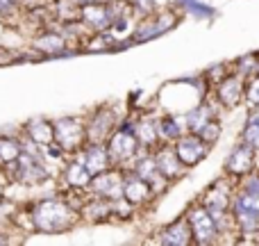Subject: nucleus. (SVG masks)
Instances as JSON below:
<instances>
[{"instance_id": "22", "label": "nucleus", "mask_w": 259, "mask_h": 246, "mask_svg": "<svg viewBox=\"0 0 259 246\" xmlns=\"http://www.w3.org/2000/svg\"><path fill=\"white\" fill-rule=\"evenodd\" d=\"M134 134H137L139 144L141 146H155L157 139H159V132H157V123H152L150 119H141L139 123H134Z\"/></svg>"}, {"instance_id": "23", "label": "nucleus", "mask_w": 259, "mask_h": 246, "mask_svg": "<svg viewBox=\"0 0 259 246\" xmlns=\"http://www.w3.org/2000/svg\"><path fill=\"white\" fill-rule=\"evenodd\" d=\"M209 119H211V108H207V105H196V108H191L187 112V117H184V125H187L191 132H198V130L209 121Z\"/></svg>"}, {"instance_id": "6", "label": "nucleus", "mask_w": 259, "mask_h": 246, "mask_svg": "<svg viewBox=\"0 0 259 246\" xmlns=\"http://www.w3.org/2000/svg\"><path fill=\"white\" fill-rule=\"evenodd\" d=\"M175 153H178L180 162L184 166H196L198 162H202L209 153V144H205L196 132L182 134L180 139H175Z\"/></svg>"}, {"instance_id": "30", "label": "nucleus", "mask_w": 259, "mask_h": 246, "mask_svg": "<svg viewBox=\"0 0 259 246\" xmlns=\"http://www.w3.org/2000/svg\"><path fill=\"white\" fill-rule=\"evenodd\" d=\"M75 3H80V5H87V3H96V0H75Z\"/></svg>"}, {"instance_id": "16", "label": "nucleus", "mask_w": 259, "mask_h": 246, "mask_svg": "<svg viewBox=\"0 0 259 246\" xmlns=\"http://www.w3.org/2000/svg\"><path fill=\"white\" fill-rule=\"evenodd\" d=\"M191 239H193V233H191V226H189V219L173 221L161 233V242L168 246H187L191 244Z\"/></svg>"}, {"instance_id": "29", "label": "nucleus", "mask_w": 259, "mask_h": 246, "mask_svg": "<svg viewBox=\"0 0 259 246\" xmlns=\"http://www.w3.org/2000/svg\"><path fill=\"white\" fill-rule=\"evenodd\" d=\"M18 5V0H0V14H9L14 12Z\"/></svg>"}, {"instance_id": "26", "label": "nucleus", "mask_w": 259, "mask_h": 246, "mask_svg": "<svg viewBox=\"0 0 259 246\" xmlns=\"http://www.w3.org/2000/svg\"><path fill=\"white\" fill-rule=\"evenodd\" d=\"M243 144H248L250 148L259 151V121L257 119H250L243 130Z\"/></svg>"}, {"instance_id": "18", "label": "nucleus", "mask_w": 259, "mask_h": 246, "mask_svg": "<svg viewBox=\"0 0 259 246\" xmlns=\"http://www.w3.org/2000/svg\"><path fill=\"white\" fill-rule=\"evenodd\" d=\"M64 178H66V183L71 185V187L82 189V187H89L94 175L89 173V169H87L82 162H71V164L66 166V175H64Z\"/></svg>"}, {"instance_id": "7", "label": "nucleus", "mask_w": 259, "mask_h": 246, "mask_svg": "<svg viewBox=\"0 0 259 246\" xmlns=\"http://www.w3.org/2000/svg\"><path fill=\"white\" fill-rule=\"evenodd\" d=\"M189 226H191L193 239L198 244H211L219 237V226L207 207H193L189 212Z\"/></svg>"}, {"instance_id": "2", "label": "nucleus", "mask_w": 259, "mask_h": 246, "mask_svg": "<svg viewBox=\"0 0 259 246\" xmlns=\"http://www.w3.org/2000/svg\"><path fill=\"white\" fill-rule=\"evenodd\" d=\"M234 221L246 235L259 233V180H250L234 201Z\"/></svg>"}, {"instance_id": "14", "label": "nucleus", "mask_w": 259, "mask_h": 246, "mask_svg": "<svg viewBox=\"0 0 259 246\" xmlns=\"http://www.w3.org/2000/svg\"><path fill=\"white\" fill-rule=\"evenodd\" d=\"M155 162H157V169H159V173H161V178L164 180L180 178V173H182V169H184V164L180 162L175 148H168V146H164L159 153H157Z\"/></svg>"}, {"instance_id": "13", "label": "nucleus", "mask_w": 259, "mask_h": 246, "mask_svg": "<svg viewBox=\"0 0 259 246\" xmlns=\"http://www.w3.org/2000/svg\"><path fill=\"white\" fill-rule=\"evenodd\" d=\"M82 164L89 169L91 175L100 173V171L109 169L112 160H109V151H107V144H89L82 155Z\"/></svg>"}, {"instance_id": "28", "label": "nucleus", "mask_w": 259, "mask_h": 246, "mask_svg": "<svg viewBox=\"0 0 259 246\" xmlns=\"http://www.w3.org/2000/svg\"><path fill=\"white\" fill-rule=\"evenodd\" d=\"M132 5L141 14H150L152 9H155V0H132Z\"/></svg>"}, {"instance_id": "10", "label": "nucleus", "mask_w": 259, "mask_h": 246, "mask_svg": "<svg viewBox=\"0 0 259 246\" xmlns=\"http://www.w3.org/2000/svg\"><path fill=\"white\" fill-rule=\"evenodd\" d=\"M150 194H152V185L146 183L141 175L130 173V175L123 178V198H125L127 203L139 205V203L148 201V198H150Z\"/></svg>"}, {"instance_id": "11", "label": "nucleus", "mask_w": 259, "mask_h": 246, "mask_svg": "<svg viewBox=\"0 0 259 246\" xmlns=\"http://www.w3.org/2000/svg\"><path fill=\"white\" fill-rule=\"evenodd\" d=\"M216 94H219V100L225 105V108H234V105L241 100V96L246 94V87H243L241 76H228L219 82L216 87Z\"/></svg>"}, {"instance_id": "31", "label": "nucleus", "mask_w": 259, "mask_h": 246, "mask_svg": "<svg viewBox=\"0 0 259 246\" xmlns=\"http://www.w3.org/2000/svg\"><path fill=\"white\" fill-rule=\"evenodd\" d=\"M3 242H5V237H0V244H3Z\"/></svg>"}, {"instance_id": "1", "label": "nucleus", "mask_w": 259, "mask_h": 246, "mask_svg": "<svg viewBox=\"0 0 259 246\" xmlns=\"http://www.w3.org/2000/svg\"><path fill=\"white\" fill-rule=\"evenodd\" d=\"M75 221V212L62 201V198H44L34 205L32 212V224L39 233L55 235L68 230Z\"/></svg>"}, {"instance_id": "21", "label": "nucleus", "mask_w": 259, "mask_h": 246, "mask_svg": "<svg viewBox=\"0 0 259 246\" xmlns=\"http://www.w3.org/2000/svg\"><path fill=\"white\" fill-rule=\"evenodd\" d=\"M34 48L41 50L46 55H55V53H62L66 48V41H64L62 34H55V32H46L41 34L39 39H34Z\"/></svg>"}, {"instance_id": "27", "label": "nucleus", "mask_w": 259, "mask_h": 246, "mask_svg": "<svg viewBox=\"0 0 259 246\" xmlns=\"http://www.w3.org/2000/svg\"><path fill=\"white\" fill-rule=\"evenodd\" d=\"M246 98H248V103L250 105H257L259 108V76L252 78L250 85L246 87Z\"/></svg>"}, {"instance_id": "9", "label": "nucleus", "mask_w": 259, "mask_h": 246, "mask_svg": "<svg viewBox=\"0 0 259 246\" xmlns=\"http://www.w3.org/2000/svg\"><path fill=\"white\" fill-rule=\"evenodd\" d=\"M89 187L94 189V194H98V196L109 198V201H118V198H123V175L118 173V171L105 169L91 178Z\"/></svg>"}, {"instance_id": "15", "label": "nucleus", "mask_w": 259, "mask_h": 246, "mask_svg": "<svg viewBox=\"0 0 259 246\" xmlns=\"http://www.w3.org/2000/svg\"><path fill=\"white\" fill-rule=\"evenodd\" d=\"M252 157H255V148H250L248 144H241V146H237L230 153L225 169L232 175H246L252 169Z\"/></svg>"}, {"instance_id": "24", "label": "nucleus", "mask_w": 259, "mask_h": 246, "mask_svg": "<svg viewBox=\"0 0 259 246\" xmlns=\"http://www.w3.org/2000/svg\"><path fill=\"white\" fill-rule=\"evenodd\" d=\"M21 151H23L21 142H16L12 137H0V164L3 166H12L18 160Z\"/></svg>"}, {"instance_id": "3", "label": "nucleus", "mask_w": 259, "mask_h": 246, "mask_svg": "<svg viewBox=\"0 0 259 246\" xmlns=\"http://www.w3.org/2000/svg\"><path fill=\"white\" fill-rule=\"evenodd\" d=\"M55 125V142L64 153H75L87 142V125L75 117H62Z\"/></svg>"}, {"instance_id": "20", "label": "nucleus", "mask_w": 259, "mask_h": 246, "mask_svg": "<svg viewBox=\"0 0 259 246\" xmlns=\"http://www.w3.org/2000/svg\"><path fill=\"white\" fill-rule=\"evenodd\" d=\"M184 125L178 123V119L173 114H166L157 121V132H159V139H166V142H175V139L182 137Z\"/></svg>"}, {"instance_id": "17", "label": "nucleus", "mask_w": 259, "mask_h": 246, "mask_svg": "<svg viewBox=\"0 0 259 246\" xmlns=\"http://www.w3.org/2000/svg\"><path fill=\"white\" fill-rule=\"evenodd\" d=\"M25 132H27V139L36 144V146H50L55 142V125L48 123L46 119H32L30 123L25 125Z\"/></svg>"}, {"instance_id": "5", "label": "nucleus", "mask_w": 259, "mask_h": 246, "mask_svg": "<svg viewBox=\"0 0 259 246\" xmlns=\"http://www.w3.org/2000/svg\"><path fill=\"white\" fill-rule=\"evenodd\" d=\"M116 128V114L112 108H100L94 112L91 121L87 123V142L89 144H105L112 137Z\"/></svg>"}, {"instance_id": "8", "label": "nucleus", "mask_w": 259, "mask_h": 246, "mask_svg": "<svg viewBox=\"0 0 259 246\" xmlns=\"http://www.w3.org/2000/svg\"><path fill=\"white\" fill-rule=\"evenodd\" d=\"M12 166L16 169V178L21 180V183H27V185L41 183V180H46V175H48L41 157L32 155V153H27V151H21L18 160L14 162Z\"/></svg>"}, {"instance_id": "19", "label": "nucleus", "mask_w": 259, "mask_h": 246, "mask_svg": "<svg viewBox=\"0 0 259 246\" xmlns=\"http://www.w3.org/2000/svg\"><path fill=\"white\" fill-rule=\"evenodd\" d=\"M134 173L141 175V178L146 180V183H150L152 187H157L159 183H164L159 169H157L155 157H141V160L137 162V166H134Z\"/></svg>"}, {"instance_id": "12", "label": "nucleus", "mask_w": 259, "mask_h": 246, "mask_svg": "<svg viewBox=\"0 0 259 246\" xmlns=\"http://www.w3.org/2000/svg\"><path fill=\"white\" fill-rule=\"evenodd\" d=\"M80 14H82V21H84L89 27H94V30H107V27L112 25V18H109L107 5L100 3V0L82 5Z\"/></svg>"}, {"instance_id": "4", "label": "nucleus", "mask_w": 259, "mask_h": 246, "mask_svg": "<svg viewBox=\"0 0 259 246\" xmlns=\"http://www.w3.org/2000/svg\"><path fill=\"white\" fill-rule=\"evenodd\" d=\"M139 146H141V144H139L132 128H121V130H116V132H112V137L107 139V151H109L112 164H121V162L134 157Z\"/></svg>"}, {"instance_id": "25", "label": "nucleus", "mask_w": 259, "mask_h": 246, "mask_svg": "<svg viewBox=\"0 0 259 246\" xmlns=\"http://www.w3.org/2000/svg\"><path fill=\"white\" fill-rule=\"evenodd\" d=\"M221 132H223V125H221L219 121H214V119H209L205 125H202L200 130H198V137L202 139L205 144H209V146H214L216 142L221 139Z\"/></svg>"}]
</instances>
